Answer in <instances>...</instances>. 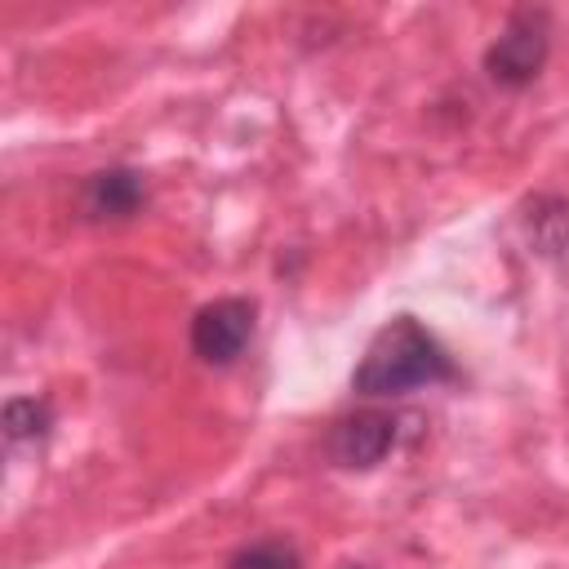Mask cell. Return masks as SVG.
Instances as JSON below:
<instances>
[{
	"mask_svg": "<svg viewBox=\"0 0 569 569\" xmlns=\"http://www.w3.org/2000/svg\"><path fill=\"white\" fill-rule=\"evenodd\" d=\"M453 373L458 369H453L449 351L436 342V333L427 325H418L413 316H396L369 338V347L351 373V387L360 396L378 400V396H405L413 387L449 382Z\"/></svg>",
	"mask_w": 569,
	"mask_h": 569,
	"instance_id": "1",
	"label": "cell"
},
{
	"mask_svg": "<svg viewBox=\"0 0 569 569\" xmlns=\"http://www.w3.org/2000/svg\"><path fill=\"white\" fill-rule=\"evenodd\" d=\"M329 458L347 471H365V467H378L387 458V449L396 445V422L391 413L382 409H360V413H347L329 427Z\"/></svg>",
	"mask_w": 569,
	"mask_h": 569,
	"instance_id": "4",
	"label": "cell"
},
{
	"mask_svg": "<svg viewBox=\"0 0 569 569\" xmlns=\"http://www.w3.org/2000/svg\"><path fill=\"white\" fill-rule=\"evenodd\" d=\"M231 569H302V556L284 538H258L231 556Z\"/></svg>",
	"mask_w": 569,
	"mask_h": 569,
	"instance_id": "7",
	"label": "cell"
},
{
	"mask_svg": "<svg viewBox=\"0 0 569 569\" xmlns=\"http://www.w3.org/2000/svg\"><path fill=\"white\" fill-rule=\"evenodd\" d=\"M547 36H551L547 13H542V9H520V13L507 22V31L489 44V53H485L489 80H498V84H507V89L529 84V80L542 71V62H547Z\"/></svg>",
	"mask_w": 569,
	"mask_h": 569,
	"instance_id": "2",
	"label": "cell"
},
{
	"mask_svg": "<svg viewBox=\"0 0 569 569\" xmlns=\"http://www.w3.org/2000/svg\"><path fill=\"white\" fill-rule=\"evenodd\" d=\"M49 418H53V413H49L44 400L18 396V400L4 405V436H9V440H36V436H44Z\"/></svg>",
	"mask_w": 569,
	"mask_h": 569,
	"instance_id": "8",
	"label": "cell"
},
{
	"mask_svg": "<svg viewBox=\"0 0 569 569\" xmlns=\"http://www.w3.org/2000/svg\"><path fill=\"white\" fill-rule=\"evenodd\" d=\"M142 178L133 169H102L84 187V209L93 218H129L142 204Z\"/></svg>",
	"mask_w": 569,
	"mask_h": 569,
	"instance_id": "5",
	"label": "cell"
},
{
	"mask_svg": "<svg viewBox=\"0 0 569 569\" xmlns=\"http://www.w3.org/2000/svg\"><path fill=\"white\" fill-rule=\"evenodd\" d=\"M538 213H529V236L538 253H565L569 249V204L565 200H538Z\"/></svg>",
	"mask_w": 569,
	"mask_h": 569,
	"instance_id": "6",
	"label": "cell"
},
{
	"mask_svg": "<svg viewBox=\"0 0 569 569\" xmlns=\"http://www.w3.org/2000/svg\"><path fill=\"white\" fill-rule=\"evenodd\" d=\"M253 338V302L249 298H218L196 311L191 320V351L204 365H231Z\"/></svg>",
	"mask_w": 569,
	"mask_h": 569,
	"instance_id": "3",
	"label": "cell"
}]
</instances>
